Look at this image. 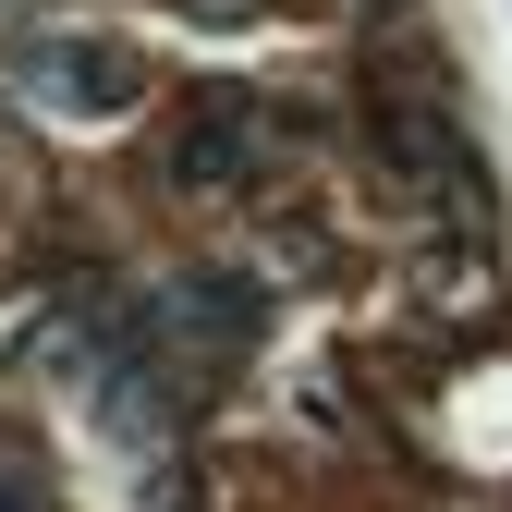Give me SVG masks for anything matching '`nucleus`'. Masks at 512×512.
<instances>
[{
    "label": "nucleus",
    "instance_id": "obj_1",
    "mask_svg": "<svg viewBox=\"0 0 512 512\" xmlns=\"http://www.w3.org/2000/svg\"><path fill=\"white\" fill-rule=\"evenodd\" d=\"M269 110H256V98H196V110H183V135H171V183H183V196H244V183L256 171H269Z\"/></svg>",
    "mask_w": 512,
    "mask_h": 512
},
{
    "label": "nucleus",
    "instance_id": "obj_2",
    "mask_svg": "<svg viewBox=\"0 0 512 512\" xmlns=\"http://www.w3.org/2000/svg\"><path fill=\"white\" fill-rule=\"evenodd\" d=\"M37 86H61V98H98V110H110V98H135V74H122L110 49H86V37H49V49H37Z\"/></svg>",
    "mask_w": 512,
    "mask_h": 512
},
{
    "label": "nucleus",
    "instance_id": "obj_3",
    "mask_svg": "<svg viewBox=\"0 0 512 512\" xmlns=\"http://www.w3.org/2000/svg\"><path fill=\"white\" fill-rule=\"evenodd\" d=\"M0 512H49V500H25V488H13V476H0Z\"/></svg>",
    "mask_w": 512,
    "mask_h": 512
}]
</instances>
